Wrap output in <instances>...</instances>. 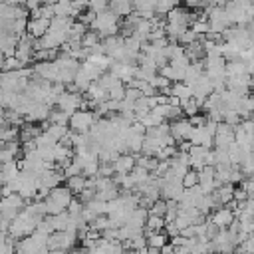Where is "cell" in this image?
I'll return each instance as SVG.
<instances>
[{
	"instance_id": "cell-1",
	"label": "cell",
	"mask_w": 254,
	"mask_h": 254,
	"mask_svg": "<svg viewBox=\"0 0 254 254\" xmlns=\"http://www.w3.org/2000/svg\"><path fill=\"white\" fill-rule=\"evenodd\" d=\"M67 123H69V127H71L73 133L85 135V133H89V131L93 129V125H95V113H93V111H87V109H77V111H73V113L69 115Z\"/></svg>"
},
{
	"instance_id": "cell-2",
	"label": "cell",
	"mask_w": 254,
	"mask_h": 254,
	"mask_svg": "<svg viewBox=\"0 0 254 254\" xmlns=\"http://www.w3.org/2000/svg\"><path fill=\"white\" fill-rule=\"evenodd\" d=\"M232 206H234V204L214 208V212H212V216H210V224H212V226H216L218 230L228 228V226L236 220V212H234V208H232Z\"/></svg>"
},
{
	"instance_id": "cell-3",
	"label": "cell",
	"mask_w": 254,
	"mask_h": 254,
	"mask_svg": "<svg viewBox=\"0 0 254 254\" xmlns=\"http://www.w3.org/2000/svg\"><path fill=\"white\" fill-rule=\"evenodd\" d=\"M169 133H171L173 141H175V139H177V141H189V139H190V133H192V125H190L189 119L179 117V119H175V121L171 123Z\"/></svg>"
},
{
	"instance_id": "cell-4",
	"label": "cell",
	"mask_w": 254,
	"mask_h": 254,
	"mask_svg": "<svg viewBox=\"0 0 254 254\" xmlns=\"http://www.w3.org/2000/svg\"><path fill=\"white\" fill-rule=\"evenodd\" d=\"M111 167H113V173H117V175H127V173H131L133 167H135V157H131V155H119V157L111 163Z\"/></svg>"
},
{
	"instance_id": "cell-5",
	"label": "cell",
	"mask_w": 254,
	"mask_h": 254,
	"mask_svg": "<svg viewBox=\"0 0 254 254\" xmlns=\"http://www.w3.org/2000/svg\"><path fill=\"white\" fill-rule=\"evenodd\" d=\"M50 28V20L46 18H32V22L28 24V32L32 38H42Z\"/></svg>"
}]
</instances>
